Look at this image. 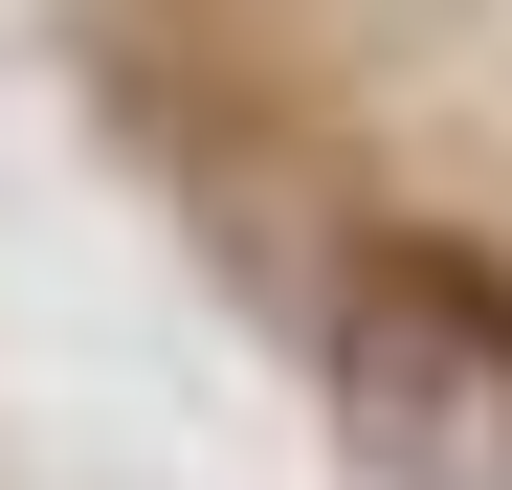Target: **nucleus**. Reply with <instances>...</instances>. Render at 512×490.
Masks as SVG:
<instances>
[{"label":"nucleus","mask_w":512,"mask_h":490,"mask_svg":"<svg viewBox=\"0 0 512 490\" xmlns=\"http://www.w3.org/2000/svg\"><path fill=\"white\" fill-rule=\"evenodd\" d=\"M334 401H357L379 468L490 490L512 468V290L468 268V245H379V268L334 290Z\"/></svg>","instance_id":"obj_1"}]
</instances>
